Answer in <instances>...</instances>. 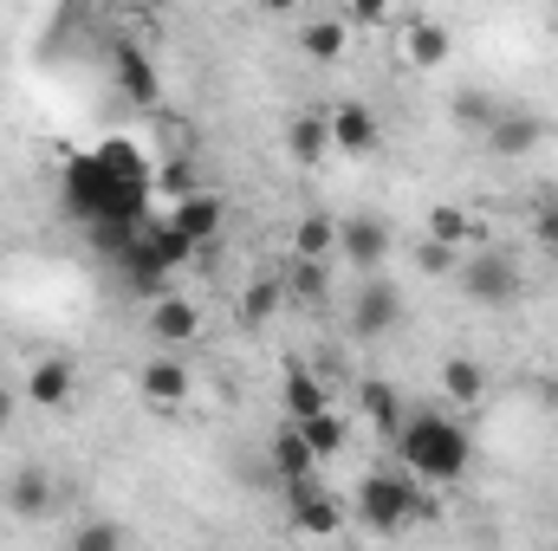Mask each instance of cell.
Listing matches in <instances>:
<instances>
[{"label": "cell", "instance_id": "obj_1", "mask_svg": "<svg viewBox=\"0 0 558 551\" xmlns=\"http://www.w3.org/2000/svg\"><path fill=\"white\" fill-rule=\"evenodd\" d=\"M149 195H156V175H149L143 149L124 137L78 149L59 169V201H65V215L85 234L92 228H137V221H149Z\"/></svg>", "mask_w": 558, "mask_h": 551}, {"label": "cell", "instance_id": "obj_2", "mask_svg": "<svg viewBox=\"0 0 558 551\" xmlns=\"http://www.w3.org/2000/svg\"><path fill=\"white\" fill-rule=\"evenodd\" d=\"M397 461H403V474L422 480V487H454V480L474 467V441H468V428L448 421V415L410 409L403 434H397Z\"/></svg>", "mask_w": 558, "mask_h": 551}, {"label": "cell", "instance_id": "obj_3", "mask_svg": "<svg viewBox=\"0 0 558 551\" xmlns=\"http://www.w3.org/2000/svg\"><path fill=\"white\" fill-rule=\"evenodd\" d=\"M410 506H416V480H410L403 467L364 474V480H357V493H351V519H357L364 532H377V539L410 532V526H416V519H410Z\"/></svg>", "mask_w": 558, "mask_h": 551}, {"label": "cell", "instance_id": "obj_4", "mask_svg": "<svg viewBox=\"0 0 558 551\" xmlns=\"http://www.w3.org/2000/svg\"><path fill=\"white\" fill-rule=\"evenodd\" d=\"M461 292L474 298V305H487V311H507V305H520V292H526V273H520V260L513 254H500V247H481L474 260H461Z\"/></svg>", "mask_w": 558, "mask_h": 551}, {"label": "cell", "instance_id": "obj_5", "mask_svg": "<svg viewBox=\"0 0 558 551\" xmlns=\"http://www.w3.org/2000/svg\"><path fill=\"white\" fill-rule=\"evenodd\" d=\"M403 311H410V298H403V285H397L390 273L357 279V292H351V338L377 344V338L403 331Z\"/></svg>", "mask_w": 558, "mask_h": 551}, {"label": "cell", "instance_id": "obj_6", "mask_svg": "<svg viewBox=\"0 0 558 551\" xmlns=\"http://www.w3.org/2000/svg\"><path fill=\"white\" fill-rule=\"evenodd\" d=\"M279 500H286V526H292V532H305V539H338V526H344V500H338L325 480L279 487Z\"/></svg>", "mask_w": 558, "mask_h": 551}, {"label": "cell", "instance_id": "obj_7", "mask_svg": "<svg viewBox=\"0 0 558 551\" xmlns=\"http://www.w3.org/2000/svg\"><path fill=\"white\" fill-rule=\"evenodd\" d=\"M338 260L357 279L384 273V260H390V221L384 215H344L338 221Z\"/></svg>", "mask_w": 558, "mask_h": 551}, {"label": "cell", "instance_id": "obj_8", "mask_svg": "<svg viewBox=\"0 0 558 551\" xmlns=\"http://www.w3.org/2000/svg\"><path fill=\"white\" fill-rule=\"evenodd\" d=\"M169 228H182L195 247H208V241L228 234V201H221L215 188H195V195H182V201L169 208Z\"/></svg>", "mask_w": 558, "mask_h": 551}, {"label": "cell", "instance_id": "obj_9", "mask_svg": "<svg viewBox=\"0 0 558 551\" xmlns=\"http://www.w3.org/2000/svg\"><path fill=\"white\" fill-rule=\"evenodd\" d=\"M267 467H274V487H299V480H318V454L305 448V434L292 421H279L267 434Z\"/></svg>", "mask_w": 558, "mask_h": 551}, {"label": "cell", "instance_id": "obj_10", "mask_svg": "<svg viewBox=\"0 0 558 551\" xmlns=\"http://www.w3.org/2000/svg\"><path fill=\"white\" fill-rule=\"evenodd\" d=\"M325 124H331V149H338V156H371V149L384 143L377 118H371V105H357V98L331 105V111H325Z\"/></svg>", "mask_w": 558, "mask_h": 551}, {"label": "cell", "instance_id": "obj_11", "mask_svg": "<svg viewBox=\"0 0 558 551\" xmlns=\"http://www.w3.org/2000/svg\"><path fill=\"white\" fill-rule=\"evenodd\" d=\"M72 396H78L72 357H39V364L26 370V403H33V409H72Z\"/></svg>", "mask_w": 558, "mask_h": 551}, {"label": "cell", "instance_id": "obj_12", "mask_svg": "<svg viewBox=\"0 0 558 551\" xmlns=\"http://www.w3.org/2000/svg\"><path fill=\"white\" fill-rule=\"evenodd\" d=\"M111 78H118V91H124L131 105H156V98H162V78H156L149 52L131 46V39H118V46H111Z\"/></svg>", "mask_w": 558, "mask_h": 551}, {"label": "cell", "instance_id": "obj_13", "mask_svg": "<svg viewBox=\"0 0 558 551\" xmlns=\"http://www.w3.org/2000/svg\"><path fill=\"white\" fill-rule=\"evenodd\" d=\"M539 143H546V118L507 105V111L494 118V131H487V156H533Z\"/></svg>", "mask_w": 558, "mask_h": 551}, {"label": "cell", "instance_id": "obj_14", "mask_svg": "<svg viewBox=\"0 0 558 551\" xmlns=\"http://www.w3.org/2000/svg\"><path fill=\"white\" fill-rule=\"evenodd\" d=\"M0 493H7V513H13V519H46V513H52V480H46L39 461H20Z\"/></svg>", "mask_w": 558, "mask_h": 551}, {"label": "cell", "instance_id": "obj_15", "mask_svg": "<svg viewBox=\"0 0 558 551\" xmlns=\"http://www.w3.org/2000/svg\"><path fill=\"white\" fill-rule=\"evenodd\" d=\"M137 390H143V403H156V409H182L189 403V364L182 357H149L143 364V377H137Z\"/></svg>", "mask_w": 558, "mask_h": 551}, {"label": "cell", "instance_id": "obj_16", "mask_svg": "<svg viewBox=\"0 0 558 551\" xmlns=\"http://www.w3.org/2000/svg\"><path fill=\"white\" fill-rule=\"evenodd\" d=\"M357 409L371 415V428H377V434H390V441H397V434H403V421H410L403 390H397V383H384V377H364V383H357Z\"/></svg>", "mask_w": 558, "mask_h": 551}, {"label": "cell", "instance_id": "obj_17", "mask_svg": "<svg viewBox=\"0 0 558 551\" xmlns=\"http://www.w3.org/2000/svg\"><path fill=\"white\" fill-rule=\"evenodd\" d=\"M286 156H292L299 169H318L325 156H338V149H331V124H325V111H299V118L286 124Z\"/></svg>", "mask_w": 558, "mask_h": 551}, {"label": "cell", "instance_id": "obj_18", "mask_svg": "<svg viewBox=\"0 0 558 551\" xmlns=\"http://www.w3.org/2000/svg\"><path fill=\"white\" fill-rule=\"evenodd\" d=\"M325 409H331V390H325L305 364H292L286 383H279V415H286V421H312V415H325Z\"/></svg>", "mask_w": 558, "mask_h": 551}, {"label": "cell", "instance_id": "obj_19", "mask_svg": "<svg viewBox=\"0 0 558 551\" xmlns=\"http://www.w3.org/2000/svg\"><path fill=\"white\" fill-rule=\"evenodd\" d=\"M331 254H338V221L325 215V208H312L299 228H292V260H312V267H331Z\"/></svg>", "mask_w": 558, "mask_h": 551}, {"label": "cell", "instance_id": "obj_20", "mask_svg": "<svg viewBox=\"0 0 558 551\" xmlns=\"http://www.w3.org/2000/svg\"><path fill=\"white\" fill-rule=\"evenodd\" d=\"M195 331H202V311H195L189 298H175V292H169L162 305H149V338H156V344H169V351H175V344H189Z\"/></svg>", "mask_w": 558, "mask_h": 551}, {"label": "cell", "instance_id": "obj_21", "mask_svg": "<svg viewBox=\"0 0 558 551\" xmlns=\"http://www.w3.org/2000/svg\"><path fill=\"white\" fill-rule=\"evenodd\" d=\"M292 428L305 434V448L318 454V467H325V461H338V454H344V441H351V421H344L338 409L312 415V421H292Z\"/></svg>", "mask_w": 558, "mask_h": 551}, {"label": "cell", "instance_id": "obj_22", "mask_svg": "<svg viewBox=\"0 0 558 551\" xmlns=\"http://www.w3.org/2000/svg\"><path fill=\"white\" fill-rule=\"evenodd\" d=\"M441 390H448V403L474 409V403L487 396V364H474V357H448V364H441Z\"/></svg>", "mask_w": 558, "mask_h": 551}, {"label": "cell", "instance_id": "obj_23", "mask_svg": "<svg viewBox=\"0 0 558 551\" xmlns=\"http://www.w3.org/2000/svg\"><path fill=\"white\" fill-rule=\"evenodd\" d=\"M344 46H351L344 20H305V26H299V52H305V59H318V65L344 59Z\"/></svg>", "mask_w": 558, "mask_h": 551}, {"label": "cell", "instance_id": "obj_24", "mask_svg": "<svg viewBox=\"0 0 558 551\" xmlns=\"http://www.w3.org/2000/svg\"><path fill=\"white\" fill-rule=\"evenodd\" d=\"M403 46H410V65H422V72H435V65L448 59V46H454V33H448L441 20H416Z\"/></svg>", "mask_w": 558, "mask_h": 551}, {"label": "cell", "instance_id": "obj_25", "mask_svg": "<svg viewBox=\"0 0 558 551\" xmlns=\"http://www.w3.org/2000/svg\"><path fill=\"white\" fill-rule=\"evenodd\" d=\"M279 305H286V285H279V273H267V279H254L247 292H241V325L247 331H260L267 318H274Z\"/></svg>", "mask_w": 558, "mask_h": 551}, {"label": "cell", "instance_id": "obj_26", "mask_svg": "<svg viewBox=\"0 0 558 551\" xmlns=\"http://www.w3.org/2000/svg\"><path fill=\"white\" fill-rule=\"evenodd\" d=\"M500 111H507V105H500V98H487V91H454V118H461L468 131H481V137L494 131V118H500Z\"/></svg>", "mask_w": 558, "mask_h": 551}, {"label": "cell", "instance_id": "obj_27", "mask_svg": "<svg viewBox=\"0 0 558 551\" xmlns=\"http://www.w3.org/2000/svg\"><path fill=\"white\" fill-rule=\"evenodd\" d=\"M279 285H286V298H325V267L286 260V267H279Z\"/></svg>", "mask_w": 558, "mask_h": 551}, {"label": "cell", "instance_id": "obj_28", "mask_svg": "<svg viewBox=\"0 0 558 551\" xmlns=\"http://www.w3.org/2000/svg\"><path fill=\"white\" fill-rule=\"evenodd\" d=\"M72 551H124V526L118 519H92L72 532Z\"/></svg>", "mask_w": 558, "mask_h": 551}, {"label": "cell", "instance_id": "obj_29", "mask_svg": "<svg viewBox=\"0 0 558 551\" xmlns=\"http://www.w3.org/2000/svg\"><path fill=\"white\" fill-rule=\"evenodd\" d=\"M428 241L461 247L468 241V208H428Z\"/></svg>", "mask_w": 558, "mask_h": 551}, {"label": "cell", "instance_id": "obj_30", "mask_svg": "<svg viewBox=\"0 0 558 551\" xmlns=\"http://www.w3.org/2000/svg\"><path fill=\"white\" fill-rule=\"evenodd\" d=\"M156 188H162L169 201H182V195H195L202 182H195V169H189V162L175 156V162H162V175H156Z\"/></svg>", "mask_w": 558, "mask_h": 551}, {"label": "cell", "instance_id": "obj_31", "mask_svg": "<svg viewBox=\"0 0 558 551\" xmlns=\"http://www.w3.org/2000/svg\"><path fill=\"white\" fill-rule=\"evenodd\" d=\"M416 267H422V273H461V247H441V241H422Z\"/></svg>", "mask_w": 558, "mask_h": 551}, {"label": "cell", "instance_id": "obj_32", "mask_svg": "<svg viewBox=\"0 0 558 551\" xmlns=\"http://www.w3.org/2000/svg\"><path fill=\"white\" fill-rule=\"evenodd\" d=\"M410 519H416V526H435V519H441V493H435V487H422L416 480V506H410Z\"/></svg>", "mask_w": 558, "mask_h": 551}, {"label": "cell", "instance_id": "obj_33", "mask_svg": "<svg viewBox=\"0 0 558 551\" xmlns=\"http://www.w3.org/2000/svg\"><path fill=\"white\" fill-rule=\"evenodd\" d=\"M344 26H384V7L377 0H357V7H344Z\"/></svg>", "mask_w": 558, "mask_h": 551}, {"label": "cell", "instance_id": "obj_34", "mask_svg": "<svg viewBox=\"0 0 558 551\" xmlns=\"http://www.w3.org/2000/svg\"><path fill=\"white\" fill-rule=\"evenodd\" d=\"M539 241H546V247H558V208H546V215H539Z\"/></svg>", "mask_w": 558, "mask_h": 551}, {"label": "cell", "instance_id": "obj_35", "mask_svg": "<svg viewBox=\"0 0 558 551\" xmlns=\"http://www.w3.org/2000/svg\"><path fill=\"white\" fill-rule=\"evenodd\" d=\"M7 421H13V390L0 383V428H7Z\"/></svg>", "mask_w": 558, "mask_h": 551}, {"label": "cell", "instance_id": "obj_36", "mask_svg": "<svg viewBox=\"0 0 558 551\" xmlns=\"http://www.w3.org/2000/svg\"><path fill=\"white\" fill-rule=\"evenodd\" d=\"M553 403H558V383H553Z\"/></svg>", "mask_w": 558, "mask_h": 551}, {"label": "cell", "instance_id": "obj_37", "mask_svg": "<svg viewBox=\"0 0 558 551\" xmlns=\"http://www.w3.org/2000/svg\"><path fill=\"white\" fill-rule=\"evenodd\" d=\"M0 506H7V493H0Z\"/></svg>", "mask_w": 558, "mask_h": 551}]
</instances>
